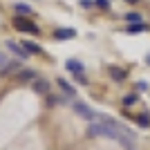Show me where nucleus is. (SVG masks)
<instances>
[{
    "label": "nucleus",
    "instance_id": "obj_14",
    "mask_svg": "<svg viewBox=\"0 0 150 150\" xmlns=\"http://www.w3.org/2000/svg\"><path fill=\"white\" fill-rule=\"evenodd\" d=\"M34 72H31V69H23V72H18V79L20 81H31V79H34Z\"/></svg>",
    "mask_w": 150,
    "mask_h": 150
},
{
    "label": "nucleus",
    "instance_id": "obj_5",
    "mask_svg": "<svg viewBox=\"0 0 150 150\" xmlns=\"http://www.w3.org/2000/svg\"><path fill=\"white\" fill-rule=\"evenodd\" d=\"M31 88L36 94H50V83L45 81V79H36V81L31 83Z\"/></svg>",
    "mask_w": 150,
    "mask_h": 150
},
{
    "label": "nucleus",
    "instance_id": "obj_11",
    "mask_svg": "<svg viewBox=\"0 0 150 150\" xmlns=\"http://www.w3.org/2000/svg\"><path fill=\"white\" fill-rule=\"evenodd\" d=\"M23 47H25L29 54H40V47L36 43H31V40H23Z\"/></svg>",
    "mask_w": 150,
    "mask_h": 150
},
{
    "label": "nucleus",
    "instance_id": "obj_8",
    "mask_svg": "<svg viewBox=\"0 0 150 150\" xmlns=\"http://www.w3.org/2000/svg\"><path fill=\"white\" fill-rule=\"evenodd\" d=\"M58 88L63 90V94H65V96H74V94H76V88H74V85H69L65 79H58Z\"/></svg>",
    "mask_w": 150,
    "mask_h": 150
},
{
    "label": "nucleus",
    "instance_id": "obj_4",
    "mask_svg": "<svg viewBox=\"0 0 150 150\" xmlns=\"http://www.w3.org/2000/svg\"><path fill=\"white\" fill-rule=\"evenodd\" d=\"M7 47H9V52H11V54H16V56H18V58H23V61H25V58L29 56V52H27L25 47H23V45L13 43V40H7Z\"/></svg>",
    "mask_w": 150,
    "mask_h": 150
},
{
    "label": "nucleus",
    "instance_id": "obj_16",
    "mask_svg": "<svg viewBox=\"0 0 150 150\" xmlns=\"http://www.w3.org/2000/svg\"><path fill=\"white\" fill-rule=\"evenodd\" d=\"M137 123H139V128H144V130H148V128H150V119L146 117V114H141V117H139Z\"/></svg>",
    "mask_w": 150,
    "mask_h": 150
},
{
    "label": "nucleus",
    "instance_id": "obj_10",
    "mask_svg": "<svg viewBox=\"0 0 150 150\" xmlns=\"http://www.w3.org/2000/svg\"><path fill=\"white\" fill-rule=\"evenodd\" d=\"M125 23L137 25V23H144V18H141V13H137V11H128L125 13Z\"/></svg>",
    "mask_w": 150,
    "mask_h": 150
},
{
    "label": "nucleus",
    "instance_id": "obj_2",
    "mask_svg": "<svg viewBox=\"0 0 150 150\" xmlns=\"http://www.w3.org/2000/svg\"><path fill=\"white\" fill-rule=\"evenodd\" d=\"M74 112L79 114V117H83V119H88V121H96V119H101L99 114L94 112V110L88 105V103H83V101H74Z\"/></svg>",
    "mask_w": 150,
    "mask_h": 150
},
{
    "label": "nucleus",
    "instance_id": "obj_13",
    "mask_svg": "<svg viewBox=\"0 0 150 150\" xmlns=\"http://www.w3.org/2000/svg\"><path fill=\"white\" fill-rule=\"evenodd\" d=\"M16 11L23 13V16H29V13H31V7L25 5V2H16Z\"/></svg>",
    "mask_w": 150,
    "mask_h": 150
},
{
    "label": "nucleus",
    "instance_id": "obj_22",
    "mask_svg": "<svg viewBox=\"0 0 150 150\" xmlns=\"http://www.w3.org/2000/svg\"><path fill=\"white\" fill-rule=\"evenodd\" d=\"M125 2H128V5H134V2H139V0H125Z\"/></svg>",
    "mask_w": 150,
    "mask_h": 150
},
{
    "label": "nucleus",
    "instance_id": "obj_19",
    "mask_svg": "<svg viewBox=\"0 0 150 150\" xmlns=\"http://www.w3.org/2000/svg\"><path fill=\"white\" fill-rule=\"evenodd\" d=\"M7 65H9V58H7L5 54H0V69H5Z\"/></svg>",
    "mask_w": 150,
    "mask_h": 150
},
{
    "label": "nucleus",
    "instance_id": "obj_7",
    "mask_svg": "<svg viewBox=\"0 0 150 150\" xmlns=\"http://www.w3.org/2000/svg\"><path fill=\"white\" fill-rule=\"evenodd\" d=\"M54 36H56L58 40H69V38L76 36V29H72V27H61V29H56Z\"/></svg>",
    "mask_w": 150,
    "mask_h": 150
},
{
    "label": "nucleus",
    "instance_id": "obj_17",
    "mask_svg": "<svg viewBox=\"0 0 150 150\" xmlns=\"http://www.w3.org/2000/svg\"><path fill=\"white\" fill-rule=\"evenodd\" d=\"M94 5L99 7V9H103V11H105V9H110V0H94Z\"/></svg>",
    "mask_w": 150,
    "mask_h": 150
},
{
    "label": "nucleus",
    "instance_id": "obj_15",
    "mask_svg": "<svg viewBox=\"0 0 150 150\" xmlns=\"http://www.w3.org/2000/svg\"><path fill=\"white\" fill-rule=\"evenodd\" d=\"M139 101V94H128V96H123V105H134Z\"/></svg>",
    "mask_w": 150,
    "mask_h": 150
},
{
    "label": "nucleus",
    "instance_id": "obj_9",
    "mask_svg": "<svg viewBox=\"0 0 150 150\" xmlns=\"http://www.w3.org/2000/svg\"><path fill=\"white\" fill-rule=\"evenodd\" d=\"M65 67L69 69V72H74V74H83V63H79V61H74V58H69L67 63H65Z\"/></svg>",
    "mask_w": 150,
    "mask_h": 150
},
{
    "label": "nucleus",
    "instance_id": "obj_3",
    "mask_svg": "<svg viewBox=\"0 0 150 150\" xmlns=\"http://www.w3.org/2000/svg\"><path fill=\"white\" fill-rule=\"evenodd\" d=\"M13 27L18 31H25V34H38V27L34 25V23H29L27 18H20V16L13 20Z\"/></svg>",
    "mask_w": 150,
    "mask_h": 150
},
{
    "label": "nucleus",
    "instance_id": "obj_12",
    "mask_svg": "<svg viewBox=\"0 0 150 150\" xmlns=\"http://www.w3.org/2000/svg\"><path fill=\"white\" fill-rule=\"evenodd\" d=\"M146 29H148V27H146L144 23H137V25H128V27H125L128 34H139V31H146Z\"/></svg>",
    "mask_w": 150,
    "mask_h": 150
},
{
    "label": "nucleus",
    "instance_id": "obj_20",
    "mask_svg": "<svg viewBox=\"0 0 150 150\" xmlns=\"http://www.w3.org/2000/svg\"><path fill=\"white\" fill-rule=\"evenodd\" d=\"M137 90H141V92H144V90H148V83H146V81H139V83H137Z\"/></svg>",
    "mask_w": 150,
    "mask_h": 150
},
{
    "label": "nucleus",
    "instance_id": "obj_1",
    "mask_svg": "<svg viewBox=\"0 0 150 150\" xmlns=\"http://www.w3.org/2000/svg\"><path fill=\"white\" fill-rule=\"evenodd\" d=\"M88 134L90 137H108V139H117L121 141L125 134V128L119 125L117 121H110V119H96V121H90V128H88Z\"/></svg>",
    "mask_w": 150,
    "mask_h": 150
},
{
    "label": "nucleus",
    "instance_id": "obj_18",
    "mask_svg": "<svg viewBox=\"0 0 150 150\" xmlns=\"http://www.w3.org/2000/svg\"><path fill=\"white\" fill-rule=\"evenodd\" d=\"M79 2H81V7H83V9H90V7H96V5H94V0H79Z\"/></svg>",
    "mask_w": 150,
    "mask_h": 150
},
{
    "label": "nucleus",
    "instance_id": "obj_6",
    "mask_svg": "<svg viewBox=\"0 0 150 150\" xmlns=\"http://www.w3.org/2000/svg\"><path fill=\"white\" fill-rule=\"evenodd\" d=\"M108 72H110V76H112L117 83L125 81V76H128V72H125L123 67H117V65H110V69H108Z\"/></svg>",
    "mask_w": 150,
    "mask_h": 150
},
{
    "label": "nucleus",
    "instance_id": "obj_21",
    "mask_svg": "<svg viewBox=\"0 0 150 150\" xmlns=\"http://www.w3.org/2000/svg\"><path fill=\"white\" fill-rule=\"evenodd\" d=\"M146 65H150V54H146Z\"/></svg>",
    "mask_w": 150,
    "mask_h": 150
}]
</instances>
